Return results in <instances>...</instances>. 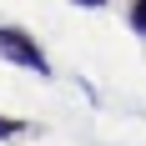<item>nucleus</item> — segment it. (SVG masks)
Wrapping results in <instances>:
<instances>
[{
	"mask_svg": "<svg viewBox=\"0 0 146 146\" xmlns=\"http://www.w3.org/2000/svg\"><path fill=\"white\" fill-rule=\"evenodd\" d=\"M0 60H10L30 76H50V56L40 50V40L25 25H0Z\"/></svg>",
	"mask_w": 146,
	"mask_h": 146,
	"instance_id": "obj_1",
	"label": "nucleus"
},
{
	"mask_svg": "<svg viewBox=\"0 0 146 146\" xmlns=\"http://www.w3.org/2000/svg\"><path fill=\"white\" fill-rule=\"evenodd\" d=\"M35 126L30 121H20V116H0V141H20V136H30Z\"/></svg>",
	"mask_w": 146,
	"mask_h": 146,
	"instance_id": "obj_2",
	"label": "nucleus"
},
{
	"mask_svg": "<svg viewBox=\"0 0 146 146\" xmlns=\"http://www.w3.org/2000/svg\"><path fill=\"white\" fill-rule=\"evenodd\" d=\"M126 20H131V30L146 40V0H131V10H126Z\"/></svg>",
	"mask_w": 146,
	"mask_h": 146,
	"instance_id": "obj_3",
	"label": "nucleus"
},
{
	"mask_svg": "<svg viewBox=\"0 0 146 146\" xmlns=\"http://www.w3.org/2000/svg\"><path fill=\"white\" fill-rule=\"evenodd\" d=\"M71 5H86V10H101V5H111V0H71Z\"/></svg>",
	"mask_w": 146,
	"mask_h": 146,
	"instance_id": "obj_4",
	"label": "nucleus"
}]
</instances>
